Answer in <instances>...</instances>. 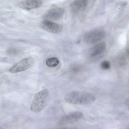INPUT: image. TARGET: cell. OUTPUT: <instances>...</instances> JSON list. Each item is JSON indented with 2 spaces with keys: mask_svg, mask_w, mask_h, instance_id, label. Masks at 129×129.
Listing matches in <instances>:
<instances>
[{
  "mask_svg": "<svg viewBox=\"0 0 129 129\" xmlns=\"http://www.w3.org/2000/svg\"><path fill=\"white\" fill-rule=\"evenodd\" d=\"M64 100L68 103L75 105H84L92 103L96 97L92 93L84 91H75L67 93Z\"/></svg>",
  "mask_w": 129,
  "mask_h": 129,
  "instance_id": "6da1fadb",
  "label": "cell"
},
{
  "mask_svg": "<svg viewBox=\"0 0 129 129\" xmlns=\"http://www.w3.org/2000/svg\"><path fill=\"white\" fill-rule=\"evenodd\" d=\"M49 94V91L46 89L38 92L35 95L31 103V110L34 113H39L44 109L48 103Z\"/></svg>",
  "mask_w": 129,
  "mask_h": 129,
  "instance_id": "7a4b0ae2",
  "label": "cell"
},
{
  "mask_svg": "<svg viewBox=\"0 0 129 129\" xmlns=\"http://www.w3.org/2000/svg\"><path fill=\"white\" fill-rule=\"evenodd\" d=\"M106 33L101 28L93 29L87 32L84 35V39L87 44H91L99 41L105 37Z\"/></svg>",
  "mask_w": 129,
  "mask_h": 129,
  "instance_id": "3957f363",
  "label": "cell"
},
{
  "mask_svg": "<svg viewBox=\"0 0 129 129\" xmlns=\"http://www.w3.org/2000/svg\"><path fill=\"white\" fill-rule=\"evenodd\" d=\"M35 61V59L32 57L24 58L11 68L9 69V71L11 73H15L24 71L32 67Z\"/></svg>",
  "mask_w": 129,
  "mask_h": 129,
  "instance_id": "277c9868",
  "label": "cell"
},
{
  "mask_svg": "<svg viewBox=\"0 0 129 129\" xmlns=\"http://www.w3.org/2000/svg\"><path fill=\"white\" fill-rule=\"evenodd\" d=\"M83 116L82 113L80 112H72L63 116L58 121V125H63L75 122L81 119Z\"/></svg>",
  "mask_w": 129,
  "mask_h": 129,
  "instance_id": "5b68a950",
  "label": "cell"
},
{
  "mask_svg": "<svg viewBox=\"0 0 129 129\" xmlns=\"http://www.w3.org/2000/svg\"><path fill=\"white\" fill-rule=\"evenodd\" d=\"M40 26L46 30L55 34L60 32L63 28L61 25L48 20L42 21L40 24Z\"/></svg>",
  "mask_w": 129,
  "mask_h": 129,
  "instance_id": "8992f818",
  "label": "cell"
},
{
  "mask_svg": "<svg viewBox=\"0 0 129 129\" xmlns=\"http://www.w3.org/2000/svg\"><path fill=\"white\" fill-rule=\"evenodd\" d=\"M64 12V9L62 8H52L48 11L43 16V17L48 20H58L63 16Z\"/></svg>",
  "mask_w": 129,
  "mask_h": 129,
  "instance_id": "52a82bcc",
  "label": "cell"
},
{
  "mask_svg": "<svg viewBox=\"0 0 129 129\" xmlns=\"http://www.w3.org/2000/svg\"><path fill=\"white\" fill-rule=\"evenodd\" d=\"M43 3V1L40 0H26L20 2L19 5L23 9L29 10L38 8L41 6Z\"/></svg>",
  "mask_w": 129,
  "mask_h": 129,
  "instance_id": "ba28073f",
  "label": "cell"
},
{
  "mask_svg": "<svg viewBox=\"0 0 129 129\" xmlns=\"http://www.w3.org/2000/svg\"><path fill=\"white\" fill-rule=\"evenodd\" d=\"M87 4V1L85 0H75L70 5L72 12L76 13L82 11L86 8Z\"/></svg>",
  "mask_w": 129,
  "mask_h": 129,
  "instance_id": "9c48e42d",
  "label": "cell"
},
{
  "mask_svg": "<svg viewBox=\"0 0 129 129\" xmlns=\"http://www.w3.org/2000/svg\"><path fill=\"white\" fill-rule=\"evenodd\" d=\"M106 45L104 42L99 43L94 45L90 52V56L92 58L96 57L102 54L105 51Z\"/></svg>",
  "mask_w": 129,
  "mask_h": 129,
  "instance_id": "30bf717a",
  "label": "cell"
},
{
  "mask_svg": "<svg viewBox=\"0 0 129 129\" xmlns=\"http://www.w3.org/2000/svg\"><path fill=\"white\" fill-rule=\"evenodd\" d=\"M59 60L57 57H53L47 59L46 62V65L50 68L54 67L59 64Z\"/></svg>",
  "mask_w": 129,
  "mask_h": 129,
  "instance_id": "8fae6325",
  "label": "cell"
},
{
  "mask_svg": "<svg viewBox=\"0 0 129 129\" xmlns=\"http://www.w3.org/2000/svg\"><path fill=\"white\" fill-rule=\"evenodd\" d=\"M101 68L104 70L109 69L110 67V63L108 60H104L102 62L101 64Z\"/></svg>",
  "mask_w": 129,
  "mask_h": 129,
  "instance_id": "7c38bea8",
  "label": "cell"
},
{
  "mask_svg": "<svg viewBox=\"0 0 129 129\" xmlns=\"http://www.w3.org/2000/svg\"><path fill=\"white\" fill-rule=\"evenodd\" d=\"M17 51V49L14 47H11L7 50V53L9 54H13L16 53Z\"/></svg>",
  "mask_w": 129,
  "mask_h": 129,
  "instance_id": "4fadbf2b",
  "label": "cell"
},
{
  "mask_svg": "<svg viewBox=\"0 0 129 129\" xmlns=\"http://www.w3.org/2000/svg\"><path fill=\"white\" fill-rule=\"evenodd\" d=\"M58 129H76V128L74 127H65L59 128Z\"/></svg>",
  "mask_w": 129,
  "mask_h": 129,
  "instance_id": "5bb4252c",
  "label": "cell"
},
{
  "mask_svg": "<svg viewBox=\"0 0 129 129\" xmlns=\"http://www.w3.org/2000/svg\"><path fill=\"white\" fill-rule=\"evenodd\" d=\"M0 129H4L3 127H0Z\"/></svg>",
  "mask_w": 129,
  "mask_h": 129,
  "instance_id": "9a60e30c",
  "label": "cell"
}]
</instances>
